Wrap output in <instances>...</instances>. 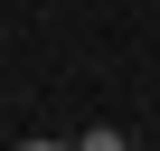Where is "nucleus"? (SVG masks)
I'll return each instance as SVG.
<instances>
[{
  "label": "nucleus",
  "instance_id": "obj_1",
  "mask_svg": "<svg viewBox=\"0 0 160 151\" xmlns=\"http://www.w3.org/2000/svg\"><path fill=\"white\" fill-rule=\"evenodd\" d=\"M85 151H122V142H113V132H94V142H85Z\"/></svg>",
  "mask_w": 160,
  "mask_h": 151
},
{
  "label": "nucleus",
  "instance_id": "obj_2",
  "mask_svg": "<svg viewBox=\"0 0 160 151\" xmlns=\"http://www.w3.org/2000/svg\"><path fill=\"white\" fill-rule=\"evenodd\" d=\"M28 151H47V142H28Z\"/></svg>",
  "mask_w": 160,
  "mask_h": 151
}]
</instances>
